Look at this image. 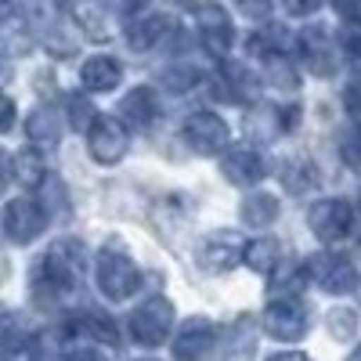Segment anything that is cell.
I'll return each instance as SVG.
<instances>
[{"label":"cell","mask_w":361,"mask_h":361,"mask_svg":"<svg viewBox=\"0 0 361 361\" xmlns=\"http://www.w3.org/2000/svg\"><path fill=\"white\" fill-rule=\"evenodd\" d=\"M343 109H347V116L354 119V123L361 127V83H350V87H347V94H343Z\"/></svg>","instance_id":"1f68e13d"},{"label":"cell","mask_w":361,"mask_h":361,"mask_svg":"<svg viewBox=\"0 0 361 361\" xmlns=\"http://www.w3.org/2000/svg\"><path fill=\"white\" fill-rule=\"evenodd\" d=\"M307 275L325 289V293H347L354 286V267L340 253H314L307 260Z\"/></svg>","instance_id":"4fadbf2b"},{"label":"cell","mask_w":361,"mask_h":361,"mask_svg":"<svg viewBox=\"0 0 361 361\" xmlns=\"http://www.w3.org/2000/svg\"><path fill=\"white\" fill-rule=\"evenodd\" d=\"M300 54H304V62L314 76H336L340 69V58H336V47H333V37L325 33L322 25H307L304 33H300Z\"/></svg>","instance_id":"ba28073f"},{"label":"cell","mask_w":361,"mask_h":361,"mask_svg":"<svg viewBox=\"0 0 361 361\" xmlns=\"http://www.w3.org/2000/svg\"><path fill=\"white\" fill-rule=\"evenodd\" d=\"M102 4H105L109 11H116V15H130V11L137 8V0H102Z\"/></svg>","instance_id":"e575fe53"},{"label":"cell","mask_w":361,"mask_h":361,"mask_svg":"<svg viewBox=\"0 0 361 361\" xmlns=\"http://www.w3.org/2000/svg\"><path fill=\"white\" fill-rule=\"evenodd\" d=\"M25 134L29 141H33L37 148H54L58 141H62V119H58L54 109H37L33 116H29V123H25Z\"/></svg>","instance_id":"ac0fdd59"},{"label":"cell","mask_w":361,"mask_h":361,"mask_svg":"<svg viewBox=\"0 0 361 361\" xmlns=\"http://www.w3.org/2000/svg\"><path fill=\"white\" fill-rule=\"evenodd\" d=\"M87 279V250L80 238H58L47 250V257L37 264L33 271V296L40 304L47 300H66V293H73L80 282Z\"/></svg>","instance_id":"6da1fadb"},{"label":"cell","mask_w":361,"mask_h":361,"mask_svg":"<svg viewBox=\"0 0 361 361\" xmlns=\"http://www.w3.org/2000/svg\"><path fill=\"white\" fill-rule=\"evenodd\" d=\"M98 112H94V105H90L83 94H73L69 98V123L76 127V130H83V134H90L94 130V123H98Z\"/></svg>","instance_id":"4316f807"},{"label":"cell","mask_w":361,"mask_h":361,"mask_svg":"<svg viewBox=\"0 0 361 361\" xmlns=\"http://www.w3.org/2000/svg\"><path fill=\"white\" fill-rule=\"evenodd\" d=\"M238 260H246V243L231 231H214L209 238H202L199 246V264L206 271H228Z\"/></svg>","instance_id":"7c38bea8"},{"label":"cell","mask_w":361,"mask_h":361,"mask_svg":"<svg viewBox=\"0 0 361 361\" xmlns=\"http://www.w3.org/2000/svg\"><path fill=\"white\" fill-rule=\"evenodd\" d=\"M340 156H343L347 166L361 170V127H350V130L340 134Z\"/></svg>","instance_id":"83f0119b"},{"label":"cell","mask_w":361,"mask_h":361,"mask_svg":"<svg viewBox=\"0 0 361 361\" xmlns=\"http://www.w3.org/2000/svg\"><path fill=\"white\" fill-rule=\"evenodd\" d=\"M80 80L87 90H112L119 80H123V66L116 62V58L109 54H94V58H87V62L80 66Z\"/></svg>","instance_id":"e0dca14e"},{"label":"cell","mask_w":361,"mask_h":361,"mask_svg":"<svg viewBox=\"0 0 361 361\" xmlns=\"http://www.w3.org/2000/svg\"><path fill=\"white\" fill-rule=\"evenodd\" d=\"M311 275H307V267H300V264H279L275 271H271V282H267V293L275 296V300H293V296H300V289H304V282H307Z\"/></svg>","instance_id":"d6986e66"},{"label":"cell","mask_w":361,"mask_h":361,"mask_svg":"<svg viewBox=\"0 0 361 361\" xmlns=\"http://www.w3.org/2000/svg\"><path fill=\"white\" fill-rule=\"evenodd\" d=\"M98 286L109 300H127L141 286V271L134 267V260L123 250L105 246L102 257H98Z\"/></svg>","instance_id":"3957f363"},{"label":"cell","mask_w":361,"mask_h":361,"mask_svg":"<svg viewBox=\"0 0 361 361\" xmlns=\"http://www.w3.org/2000/svg\"><path fill=\"white\" fill-rule=\"evenodd\" d=\"M199 40L214 58H224L231 51L235 29H231V18L221 4H202L199 8Z\"/></svg>","instance_id":"9c48e42d"},{"label":"cell","mask_w":361,"mask_h":361,"mask_svg":"<svg viewBox=\"0 0 361 361\" xmlns=\"http://www.w3.org/2000/svg\"><path fill=\"white\" fill-rule=\"evenodd\" d=\"M357 202H361V192H357Z\"/></svg>","instance_id":"7bdbcfd3"},{"label":"cell","mask_w":361,"mask_h":361,"mask_svg":"<svg viewBox=\"0 0 361 361\" xmlns=\"http://www.w3.org/2000/svg\"><path fill=\"white\" fill-rule=\"evenodd\" d=\"M329 325H333L336 340H347V336H354V329H357V314L347 311V307H336L333 314H329Z\"/></svg>","instance_id":"f546056e"},{"label":"cell","mask_w":361,"mask_h":361,"mask_svg":"<svg viewBox=\"0 0 361 361\" xmlns=\"http://www.w3.org/2000/svg\"><path fill=\"white\" fill-rule=\"evenodd\" d=\"M243 221L250 228H267L279 221V199L267 195V192H253L246 202H243Z\"/></svg>","instance_id":"7402d4cb"},{"label":"cell","mask_w":361,"mask_h":361,"mask_svg":"<svg viewBox=\"0 0 361 361\" xmlns=\"http://www.w3.org/2000/svg\"><path fill=\"white\" fill-rule=\"evenodd\" d=\"M350 361H361V347H357V350H354V357H350Z\"/></svg>","instance_id":"60d3db41"},{"label":"cell","mask_w":361,"mask_h":361,"mask_svg":"<svg viewBox=\"0 0 361 361\" xmlns=\"http://www.w3.org/2000/svg\"><path fill=\"white\" fill-rule=\"evenodd\" d=\"M47 228L44 206L33 199H11L4 206V235L11 243H33V238Z\"/></svg>","instance_id":"52a82bcc"},{"label":"cell","mask_w":361,"mask_h":361,"mask_svg":"<svg viewBox=\"0 0 361 361\" xmlns=\"http://www.w3.org/2000/svg\"><path fill=\"white\" fill-rule=\"evenodd\" d=\"M264 333L271 340H282V343H296L307 336V307L300 300H275L267 311H264Z\"/></svg>","instance_id":"277c9868"},{"label":"cell","mask_w":361,"mask_h":361,"mask_svg":"<svg viewBox=\"0 0 361 361\" xmlns=\"http://www.w3.org/2000/svg\"><path fill=\"white\" fill-rule=\"evenodd\" d=\"M267 80H271V87H279V90H296L300 87V76H296V69L289 66V58L286 54H275V58H267Z\"/></svg>","instance_id":"484cf974"},{"label":"cell","mask_w":361,"mask_h":361,"mask_svg":"<svg viewBox=\"0 0 361 361\" xmlns=\"http://www.w3.org/2000/svg\"><path fill=\"white\" fill-rule=\"evenodd\" d=\"M307 224L322 243H340V238H347L350 228H354V209H350L347 199H322V202L311 206Z\"/></svg>","instance_id":"8992f818"},{"label":"cell","mask_w":361,"mask_h":361,"mask_svg":"<svg viewBox=\"0 0 361 361\" xmlns=\"http://www.w3.org/2000/svg\"><path fill=\"white\" fill-rule=\"evenodd\" d=\"M333 8H336L340 15H354V11L361 8V0H333Z\"/></svg>","instance_id":"74e56055"},{"label":"cell","mask_w":361,"mask_h":361,"mask_svg":"<svg viewBox=\"0 0 361 361\" xmlns=\"http://www.w3.org/2000/svg\"><path fill=\"white\" fill-rule=\"evenodd\" d=\"M11 123H15V102L8 98L4 102V130H11Z\"/></svg>","instance_id":"f35d334b"},{"label":"cell","mask_w":361,"mask_h":361,"mask_svg":"<svg viewBox=\"0 0 361 361\" xmlns=\"http://www.w3.org/2000/svg\"><path fill=\"white\" fill-rule=\"evenodd\" d=\"M127 325L141 347H159L173 336V304L166 296H148L141 307H134Z\"/></svg>","instance_id":"7a4b0ae2"},{"label":"cell","mask_w":361,"mask_h":361,"mask_svg":"<svg viewBox=\"0 0 361 361\" xmlns=\"http://www.w3.org/2000/svg\"><path fill=\"white\" fill-rule=\"evenodd\" d=\"M246 264L253 271L271 275V271L279 267V243H275V238H257V243H250L246 246Z\"/></svg>","instance_id":"cb8c5ba5"},{"label":"cell","mask_w":361,"mask_h":361,"mask_svg":"<svg viewBox=\"0 0 361 361\" xmlns=\"http://www.w3.org/2000/svg\"><path fill=\"white\" fill-rule=\"evenodd\" d=\"M66 361H105V354H98L94 347H80V350H73Z\"/></svg>","instance_id":"d590c367"},{"label":"cell","mask_w":361,"mask_h":361,"mask_svg":"<svg viewBox=\"0 0 361 361\" xmlns=\"http://www.w3.org/2000/svg\"><path fill=\"white\" fill-rule=\"evenodd\" d=\"M8 177L15 180V185H22V188L44 185V159H40V152H33V148H22V152H15V156L8 159Z\"/></svg>","instance_id":"ffe728a7"},{"label":"cell","mask_w":361,"mask_h":361,"mask_svg":"<svg viewBox=\"0 0 361 361\" xmlns=\"http://www.w3.org/2000/svg\"><path fill=\"white\" fill-rule=\"evenodd\" d=\"M340 44H343V51L354 58V62H361V18H347V22H343Z\"/></svg>","instance_id":"f1b7e54d"},{"label":"cell","mask_w":361,"mask_h":361,"mask_svg":"<svg viewBox=\"0 0 361 361\" xmlns=\"http://www.w3.org/2000/svg\"><path fill=\"white\" fill-rule=\"evenodd\" d=\"M141 361H152V357H141Z\"/></svg>","instance_id":"b9f144b4"},{"label":"cell","mask_w":361,"mask_h":361,"mask_svg":"<svg viewBox=\"0 0 361 361\" xmlns=\"http://www.w3.org/2000/svg\"><path fill=\"white\" fill-rule=\"evenodd\" d=\"M264 170H267L264 156L257 152V148H250V145H231L228 152L221 156V173L238 188L257 185V180L264 177Z\"/></svg>","instance_id":"8fae6325"},{"label":"cell","mask_w":361,"mask_h":361,"mask_svg":"<svg viewBox=\"0 0 361 361\" xmlns=\"http://www.w3.org/2000/svg\"><path fill=\"white\" fill-rule=\"evenodd\" d=\"M195 80H199V73L188 69V66H177V69H166V73H163V83H166L170 90H177V94H180V90H188Z\"/></svg>","instance_id":"4dcf8cb0"},{"label":"cell","mask_w":361,"mask_h":361,"mask_svg":"<svg viewBox=\"0 0 361 361\" xmlns=\"http://www.w3.org/2000/svg\"><path fill=\"white\" fill-rule=\"evenodd\" d=\"M87 148L98 163H119L127 152V127L116 116H102L94 130L87 134Z\"/></svg>","instance_id":"30bf717a"},{"label":"cell","mask_w":361,"mask_h":361,"mask_svg":"<svg viewBox=\"0 0 361 361\" xmlns=\"http://www.w3.org/2000/svg\"><path fill=\"white\" fill-rule=\"evenodd\" d=\"M4 15H8V18L15 15V0H4Z\"/></svg>","instance_id":"ab89813d"},{"label":"cell","mask_w":361,"mask_h":361,"mask_svg":"<svg viewBox=\"0 0 361 361\" xmlns=\"http://www.w3.org/2000/svg\"><path fill=\"white\" fill-rule=\"evenodd\" d=\"M159 119V102L152 87H134L130 94L119 102V123L130 130H148Z\"/></svg>","instance_id":"5bb4252c"},{"label":"cell","mask_w":361,"mask_h":361,"mask_svg":"<svg viewBox=\"0 0 361 361\" xmlns=\"http://www.w3.org/2000/svg\"><path fill=\"white\" fill-rule=\"evenodd\" d=\"M282 4H286L289 15H300V18H304V15H311V11L322 8V0H282Z\"/></svg>","instance_id":"836d02e7"},{"label":"cell","mask_w":361,"mask_h":361,"mask_svg":"<svg viewBox=\"0 0 361 361\" xmlns=\"http://www.w3.org/2000/svg\"><path fill=\"white\" fill-rule=\"evenodd\" d=\"M235 8L243 11L246 18H267V11H271V0H235Z\"/></svg>","instance_id":"d6a6232c"},{"label":"cell","mask_w":361,"mask_h":361,"mask_svg":"<svg viewBox=\"0 0 361 361\" xmlns=\"http://www.w3.org/2000/svg\"><path fill=\"white\" fill-rule=\"evenodd\" d=\"M267 361H311L304 350H282V354H271Z\"/></svg>","instance_id":"8d00e7d4"},{"label":"cell","mask_w":361,"mask_h":361,"mask_svg":"<svg viewBox=\"0 0 361 361\" xmlns=\"http://www.w3.org/2000/svg\"><path fill=\"white\" fill-rule=\"evenodd\" d=\"M214 340H217L214 322L192 318L188 325L177 329V336H173V354H177V361H195V357H202L209 347H214Z\"/></svg>","instance_id":"9a60e30c"},{"label":"cell","mask_w":361,"mask_h":361,"mask_svg":"<svg viewBox=\"0 0 361 361\" xmlns=\"http://www.w3.org/2000/svg\"><path fill=\"white\" fill-rule=\"evenodd\" d=\"M185 141L195 148L199 156H221V152H228L231 134H228V123L221 116H214V112H192L185 119Z\"/></svg>","instance_id":"5b68a950"},{"label":"cell","mask_w":361,"mask_h":361,"mask_svg":"<svg viewBox=\"0 0 361 361\" xmlns=\"http://www.w3.org/2000/svg\"><path fill=\"white\" fill-rule=\"evenodd\" d=\"M166 33H170V18L159 15V11H148V15H137V18L127 25V44H130L134 51H152Z\"/></svg>","instance_id":"2e32d148"},{"label":"cell","mask_w":361,"mask_h":361,"mask_svg":"<svg viewBox=\"0 0 361 361\" xmlns=\"http://www.w3.org/2000/svg\"><path fill=\"white\" fill-rule=\"evenodd\" d=\"M282 185L293 192V195H304L318 185V166L304 156H293L289 163H282Z\"/></svg>","instance_id":"44dd1931"},{"label":"cell","mask_w":361,"mask_h":361,"mask_svg":"<svg viewBox=\"0 0 361 361\" xmlns=\"http://www.w3.org/2000/svg\"><path fill=\"white\" fill-rule=\"evenodd\" d=\"M73 325H76V333H83V336H94L102 343H119V329L105 314H80Z\"/></svg>","instance_id":"d4e9b609"},{"label":"cell","mask_w":361,"mask_h":361,"mask_svg":"<svg viewBox=\"0 0 361 361\" xmlns=\"http://www.w3.org/2000/svg\"><path fill=\"white\" fill-rule=\"evenodd\" d=\"M25 18L40 33H51L54 25H62V0H25Z\"/></svg>","instance_id":"603a6c76"}]
</instances>
